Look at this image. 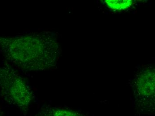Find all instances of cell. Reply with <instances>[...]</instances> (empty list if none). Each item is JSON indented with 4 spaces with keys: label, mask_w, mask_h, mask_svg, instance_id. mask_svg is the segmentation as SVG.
<instances>
[{
    "label": "cell",
    "mask_w": 155,
    "mask_h": 116,
    "mask_svg": "<svg viewBox=\"0 0 155 116\" xmlns=\"http://www.w3.org/2000/svg\"><path fill=\"white\" fill-rule=\"evenodd\" d=\"M0 48L8 60L25 71H41L55 66L59 44L50 32L0 36Z\"/></svg>",
    "instance_id": "obj_1"
},
{
    "label": "cell",
    "mask_w": 155,
    "mask_h": 116,
    "mask_svg": "<svg viewBox=\"0 0 155 116\" xmlns=\"http://www.w3.org/2000/svg\"><path fill=\"white\" fill-rule=\"evenodd\" d=\"M0 93L5 101L22 113L28 111L34 99L27 80L8 64L0 67Z\"/></svg>",
    "instance_id": "obj_2"
},
{
    "label": "cell",
    "mask_w": 155,
    "mask_h": 116,
    "mask_svg": "<svg viewBox=\"0 0 155 116\" xmlns=\"http://www.w3.org/2000/svg\"><path fill=\"white\" fill-rule=\"evenodd\" d=\"M135 103L140 113L153 114L155 111V69L148 67L136 75L133 82Z\"/></svg>",
    "instance_id": "obj_3"
},
{
    "label": "cell",
    "mask_w": 155,
    "mask_h": 116,
    "mask_svg": "<svg viewBox=\"0 0 155 116\" xmlns=\"http://www.w3.org/2000/svg\"><path fill=\"white\" fill-rule=\"evenodd\" d=\"M36 116H86L80 112L70 108L46 106L40 110Z\"/></svg>",
    "instance_id": "obj_4"
},
{
    "label": "cell",
    "mask_w": 155,
    "mask_h": 116,
    "mask_svg": "<svg viewBox=\"0 0 155 116\" xmlns=\"http://www.w3.org/2000/svg\"><path fill=\"white\" fill-rule=\"evenodd\" d=\"M104 3L110 9L115 11H121L128 9L132 6L134 1L132 0H106Z\"/></svg>",
    "instance_id": "obj_5"
},
{
    "label": "cell",
    "mask_w": 155,
    "mask_h": 116,
    "mask_svg": "<svg viewBox=\"0 0 155 116\" xmlns=\"http://www.w3.org/2000/svg\"><path fill=\"white\" fill-rule=\"evenodd\" d=\"M0 116H5L4 115L3 113L2 112V110L0 108Z\"/></svg>",
    "instance_id": "obj_6"
}]
</instances>
